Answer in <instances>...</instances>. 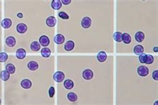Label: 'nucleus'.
Masks as SVG:
<instances>
[{
  "label": "nucleus",
  "instance_id": "obj_1",
  "mask_svg": "<svg viewBox=\"0 0 158 105\" xmlns=\"http://www.w3.org/2000/svg\"><path fill=\"white\" fill-rule=\"evenodd\" d=\"M65 79L64 73L61 71H58L53 74V79L58 82H61Z\"/></svg>",
  "mask_w": 158,
  "mask_h": 105
},
{
  "label": "nucleus",
  "instance_id": "obj_2",
  "mask_svg": "<svg viewBox=\"0 0 158 105\" xmlns=\"http://www.w3.org/2000/svg\"><path fill=\"white\" fill-rule=\"evenodd\" d=\"M138 73L141 77H146L149 74V69L145 66H140L138 69Z\"/></svg>",
  "mask_w": 158,
  "mask_h": 105
},
{
  "label": "nucleus",
  "instance_id": "obj_3",
  "mask_svg": "<svg viewBox=\"0 0 158 105\" xmlns=\"http://www.w3.org/2000/svg\"><path fill=\"white\" fill-rule=\"evenodd\" d=\"M93 77H94V73L91 70L86 69L83 72V77L85 80H91Z\"/></svg>",
  "mask_w": 158,
  "mask_h": 105
},
{
  "label": "nucleus",
  "instance_id": "obj_4",
  "mask_svg": "<svg viewBox=\"0 0 158 105\" xmlns=\"http://www.w3.org/2000/svg\"><path fill=\"white\" fill-rule=\"evenodd\" d=\"M91 25V19L88 17H85L82 19V26L85 29H88Z\"/></svg>",
  "mask_w": 158,
  "mask_h": 105
},
{
  "label": "nucleus",
  "instance_id": "obj_5",
  "mask_svg": "<svg viewBox=\"0 0 158 105\" xmlns=\"http://www.w3.org/2000/svg\"><path fill=\"white\" fill-rule=\"evenodd\" d=\"M56 23V18L55 17H53V16H50L46 19V24L49 27H53L55 26Z\"/></svg>",
  "mask_w": 158,
  "mask_h": 105
},
{
  "label": "nucleus",
  "instance_id": "obj_6",
  "mask_svg": "<svg viewBox=\"0 0 158 105\" xmlns=\"http://www.w3.org/2000/svg\"><path fill=\"white\" fill-rule=\"evenodd\" d=\"M16 57L19 59H24L26 56V51L24 49H19L16 51Z\"/></svg>",
  "mask_w": 158,
  "mask_h": 105
},
{
  "label": "nucleus",
  "instance_id": "obj_7",
  "mask_svg": "<svg viewBox=\"0 0 158 105\" xmlns=\"http://www.w3.org/2000/svg\"><path fill=\"white\" fill-rule=\"evenodd\" d=\"M39 43L42 46L47 47L48 46L49 44V39L48 37L46 35H42L39 38Z\"/></svg>",
  "mask_w": 158,
  "mask_h": 105
},
{
  "label": "nucleus",
  "instance_id": "obj_8",
  "mask_svg": "<svg viewBox=\"0 0 158 105\" xmlns=\"http://www.w3.org/2000/svg\"><path fill=\"white\" fill-rule=\"evenodd\" d=\"M65 41L64 36L61 34H58L55 35L54 37V42L58 45H61V44L63 43V42Z\"/></svg>",
  "mask_w": 158,
  "mask_h": 105
},
{
  "label": "nucleus",
  "instance_id": "obj_9",
  "mask_svg": "<svg viewBox=\"0 0 158 105\" xmlns=\"http://www.w3.org/2000/svg\"><path fill=\"white\" fill-rule=\"evenodd\" d=\"M5 43H6L7 45L10 47H14L16 44V40L13 37H8L5 40Z\"/></svg>",
  "mask_w": 158,
  "mask_h": 105
},
{
  "label": "nucleus",
  "instance_id": "obj_10",
  "mask_svg": "<svg viewBox=\"0 0 158 105\" xmlns=\"http://www.w3.org/2000/svg\"><path fill=\"white\" fill-rule=\"evenodd\" d=\"M107 57V56L106 52H105L104 51H100V52H99L98 54H97V59L99 62L103 63V62L106 61Z\"/></svg>",
  "mask_w": 158,
  "mask_h": 105
},
{
  "label": "nucleus",
  "instance_id": "obj_11",
  "mask_svg": "<svg viewBox=\"0 0 158 105\" xmlns=\"http://www.w3.org/2000/svg\"><path fill=\"white\" fill-rule=\"evenodd\" d=\"M27 30V27L24 23H19L17 25V31L19 33H24Z\"/></svg>",
  "mask_w": 158,
  "mask_h": 105
},
{
  "label": "nucleus",
  "instance_id": "obj_12",
  "mask_svg": "<svg viewBox=\"0 0 158 105\" xmlns=\"http://www.w3.org/2000/svg\"><path fill=\"white\" fill-rule=\"evenodd\" d=\"M62 6L60 0H53L52 2V8L55 10H59Z\"/></svg>",
  "mask_w": 158,
  "mask_h": 105
},
{
  "label": "nucleus",
  "instance_id": "obj_13",
  "mask_svg": "<svg viewBox=\"0 0 158 105\" xmlns=\"http://www.w3.org/2000/svg\"><path fill=\"white\" fill-rule=\"evenodd\" d=\"M21 85L25 89H28V88H30L31 87L32 83L29 79H24L21 82Z\"/></svg>",
  "mask_w": 158,
  "mask_h": 105
},
{
  "label": "nucleus",
  "instance_id": "obj_14",
  "mask_svg": "<svg viewBox=\"0 0 158 105\" xmlns=\"http://www.w3.org/2000/svg\"><path fill=\"white\" fill-rule=\"evenodd\" d=\"M11 24H12V22H11V19H3V21H2V26L5 29H8L11 26Z\"/></svg>",
  "mask_w": 158,
  "mask_h": 105
},
{
  "label": "nucleus",
  "instance_id": "obj_15",
  "mask_svg": "<svg viewBox=\"0 0 158 105\" xmlns=\"http://www.w3.org/2000/svg\"><path fill=\"white\" fill-rule=\"evenodd\" d=\"M135 39L138 42H143V41L145 39V35L141 31H138L135 33Z\"/></svg>",
  "mask_w": 158,
  "mask_h": 105
},
{
  "label": "nucleus",
  "instance_id": "obj_16",
  "mask_svg": "<svg viewBox=\"0 0 158 105\" xmlns=\"http://www.w3.org/2000/svg\"><path fill=\"white\" fill-rule=\"evenodd\" d=\"M74 47H75V43H74V42L72 41H68L65 44L64 48L66 51H69L74 49Z\"/></svg>",
  "mask_w": 158,
  "mask_h": 105
},
{
  "label": "nucleus",
  "instance_id": "obj_17",
  "mask_svg": "<svg viewBox=\"0 0 158 105\" xmlns=\"http://www.w3.org/2000/svg\"><path fill=\"white\" fill-rule=\"evenodd\" d=\"M133 51H134L135 55H140L143 53L144 48L143 47L142 45H136V46L134 47Z\"/></svg>",
  "mask_w": 158,
  "mask_h": 105
},
{
  "label": "nucleus",
  "instance_id": "obj_18",
  "mask_svg": "<svg viewBox=\"0 0 158 105\" xmlns=\"http://www.w3.org/2000/svg\"><path fill=\"white\" fill-rule=\"evenodd\" d=\"M64 87L66 88V89L70 90L71 88H73L74 86V82L72 81L70 79H67V80H66L64 81Z\"/></svg>",
  "mask_w": 158,
  "mask_h": 105
},
{
  "label": "nucleus",
  "instance_id": "obj_19",
  "mask_svg": "<svg viewBox=\"0 0 158 105\" xmlns=\"http://www.w3.org/2000/svg\"><path fill=\"white\" fill-rule=\"evenodd\" d=\"M38 64L35 61H30L27 65V67L31 71H35L38 69Z\"/></svg>",
  "mask_w": 158,
  "mask_h": 105
},
{
  "label": "nucleus",
  "instance_id": "obj_20",
  "mask_svg": "<svg viewBox=\"0 0 158 105\" xmlns=\"http://www.w3.org/2000/svg\"><path fill=\"white\" fill-rule=\"evenodd\" d=\"M31 49L33 51H38L40 48H41V45H40V43L39 42L37 41H34L32 42V43L31 44Z\"/></svg>",
  "mask_w": 158,
  "mask_h": 105
},
{
  "label": "nucleus",
  "instance_id": "obj_21",
  "mask_svg": "<svg viewBox=\"0 0 158 105\" xmlns=\"http://www.w3.org/2000/svg\"><path fill=\"white\" fill-rule=\"evenodd\" d=\"M122 41L125 44H130L132 41V37L128 33H124L122 34Z\"/></svg>",
  "mask_w": 158,
  "mask_h": 105
},
{
  "label": "nucleus",
  "instance_id": "obj_22",
  "mask_svg": "<svg viewBox=\"0 0 158 105\" xmlns=\"http://www.w3.org/2000/svg\"><path fill=\"white\" fill-rule=\"evenodd\" d=\"M41 54L45 58H47L51 55V50L47 47H45L41 51Z\"/></svg>",
  "mask_w": 158,
  "mask_h": 105
},
{
  "label": "nucleus",
  "instance_id": "obj_23",
  "mask_svg": "<svg viewBox=\"0 0 158 105\" xmlns=\"http://www.w3.org/2000/svg\"><path fill=\"white\" fill-rule=\"evenodd\" d=\"M5 68H6V71L10 74H13L15 73V71H16V67H15V66L13 64H8V65H6Z\"/></svg>",
  "mask_w": 158,
  "mask_h": 105
},
{
  "label": "nucleus",
  "instance_id": "obj_24",
  "mask_svg": "<svg viewBox=\"0 0 158 105\" xmlns=\"http://www.w3.org/2000/svg\"><path fill=\"white\" fill-rule=\"evenodd\" d=\"M10 74L8 73L7 71H2L1 72V78L4 81H6L8 80V79H10Z\"/></svg>",
  "mask_w": 158,
  "mask_h": 105
},
{
  "label": "nucleus",
  "instance_id": "obj_25",
  "mask_svg": "<svg viewBox=\"0 0 158 105\" xmlns=\"http://www.w3.org/2000/svg\"><path fill=\"white\" fill-rule=\"evenodd\" d=\"M67 99L71 102H75L77 99V94L74 93H69L67 94Z\"/></svg>",
  "mask_w": 158,
  "mask_h": 105
},
{
  "label": "nucleus",
  "instance_id": "obj_26",
  "mask_svg": "<svg viewBox=\"0 0 158 105\" xmlns=\"http://www.w3.org/2000/svg\"><path fill=\"white\" fill-rule=\"evenodd\" d=\"M113 39L117 42L122 41V33L121 32H116L113 35Z\"/></svg>",
  "mask_w": 158,
  "mask_h": 105
},
{
  "label": "nucleus",
  "instance_id": "obj_27",
  "mask_svg": "<svg viewBox=\"0 0 158 105\" xmlns=\"http://www.w3.org/2000/svg\"><path fill=\"white\" fill-rule=\"evenodd\" d=\"M8 59V55L5 52H0V62H5Z\"/></svg>",
  "mask_w": 158,
  "mask_h": 105
},
{
  "label": "nucleus",
  "instance_id": "obj_28",
  "mask_svg": "<svg viewBox=\"0 0 158 105\" xmlns=\"http://www.w3.org/2000/svg\"><path fill=\"white\" fill-rule=\"evenodd\" d=\"M153 61H154V58L152 55H147V58H146V64L147 65H150V64L153 63Z\"/></svg>",
  "mask_w": 158,
  "mask_h": 105
},
{
  "label": "nucleus",
  "instance_id": "obj_29",
  "mask_svg": "<svg viewBox=\"0 0 158 105\" xmlns=\"http://www.w3.org/2000/svg\"><path fill=\"white\" fill-rule=\"evenodd\" d=\"M58 16H59V17H60V18L63 19H68L69 18V16H68L66 13L63 12V11H61V12L59 13Z\"/></svg>",
  "mask_w": 158,
  "mask_h": 105
},
{
  "label": "nucleus",
  "instance_id": "obj_30",
  "mask_svg": "<svg viewBox=\"0 0 158 105\" xmlns=\"http://www.w3.org/2000/svg\"><path fill=\"white\" fill-rule=\"evenodd\" d=\"M146 58H147V55L143 53V54H141L139 55V61L141 62V63H146Z\"/></svg>",
  "mask_w": 158,
  "mask_h": 105
},
{
  "label": "nucleus",
  "instance_id": "obj_31",
  "mask_svg": "<svg viewBox=\"0 0 158 105\" xmlns=\"http://www.w3.org/2000/svg\"><path fill=\"white\" fill-rule=\"evenodd\" d=\"M54 94H55V88H53V87H50V88L49 90V95L51 98H52L54 96Z\"/></svg>",
  "mask_w": 158,
  "mask_h": 105
},
{
  "label": "nucleus",
  "instance_id": "obj_32",
  "mask_svg": "<svg viewBox=\"0 0 158 105\" xmlns=\"http://www.w3.org/2000/svg\"><path fill=\"white\" fill-rule=\"evenodd\" d=\"M152 77L154 80H158V71H153V74H152Z\"/></svg>",
  "mask_w": 158,
  "mask_h": 105
},
{
  "label": "nucleus",
  "instance_id": "obj_33",
  "mask_svg": "<svg viewBox=\"0 0 158 105\" xmlns=\"http://www.w3.org/2000/svg\"><path fill=\"white\" fill-rule=\"evenodd\" d=\"M71 0H61V2L63 3L64 5H69L71 3Z\"/></svg>",
  "mask_w": 158,
  "mask_h": 105
},
{
  "label": "nucleus",
  "instance_id": "obj_34",
  "mask_svg": "<svg viewBox=\"0 0 158 105\" xmlns=\"http://www.w3.org/2000/svg\"><path fill=\"white\" fill-rule=\"evenodd\" d=\"M17 17H19V18H22V17H23V15H22L21 13H18V15H17Z\"/></svg>",
  "mask_w": 158,
  "mask_h": 105
},
{
  "label": "nucleus",
  "instance_id": "obj_35",
  "mask_svg": "<svg viewBox=\"0 0 158 105\" xmlns=\"http://www.w3.org/2000/svg\"><path fill=\"white\" fill-rule=\"evenodd\" d=\"M153 51H156V52H157V47H155V48L153 49Z\"/></svg>",
  "mask_w": 158,
  "mask_h": 105
},
{
  "label": "nucleus",
  "instance_id": "obj_36",
  "mask_svg": "<svg viewBox=\"0 0 158 105\" xmlns=\"http://www.w3.org/2000/svg\"><path fill=\"white\" fill-rule=\"evenodd\" d=\"M2 104V101H1V99H0V104Z\"/></svg>",
  "mask_w": 158,
  "mask_h": 105
}]
</instances>
